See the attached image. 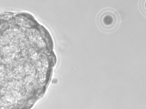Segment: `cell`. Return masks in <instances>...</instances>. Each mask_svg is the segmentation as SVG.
I'll use <instances>...</instances> for the list:
<instances>
[{"label":"cell","instance_id":"6da1fadb","mask_svg":"<svg viewBox=\"0 0 146 109\" xmlns=\"http://www.w3.org/2000/svg\"><path fill=\"white\" fill-rule=\"evenodd\" d=\"M120 21V16L114 9L106 8L101 10L96 18V22L99 28L105 32H110L118 27Z\"/></svg>","mask_w":146,"mask_h":109},{"label":"cell","instance_id":"7a4b0ae2","mask_svg":"<svg viewBox=\"0 0 146 109\" xmlns=\"http://www.w3.org/2000/svg\"><path fill=\"white\" fill-rule=\"evenodd\" d=\"M145 0H141L139 3V6L141 11L143 14H145Z\"/></svg>","mask_w":146,"mask_h":109}]
</instances>
